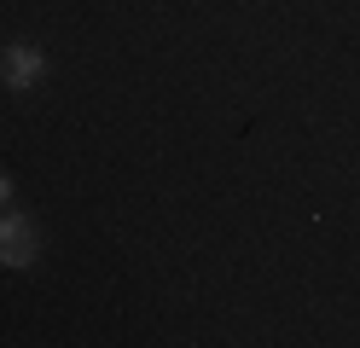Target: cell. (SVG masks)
<instances>
[{
    "label": "cell",
    "instance_id": "2",
    "mask_svg": "<svg viewBox=\"0 0 360 348\" xmlns=\"http://www.w3.org/2000/svg\"><path fill=\"white\" fill-rule=\"evenodd\" d=\"M41 76H47V53H41L35 41H6L0 46V82L12 93H30Z\"/></svg>",
    "mask_w": 360,
    "mask_h": 348
},
{
    "label": "cell",
    "instance_id": "1",
    "mask_svg": "<svg viewBox=\"0 0 360 348\" xmlns=\"http://www.w3.org/2000/svg\"><path fill=\"white\" fill-rule=\"evenodd\" d=\"M35 262H41V226L6 209L0 215V267H35Z\"/></svg>",
    "mask_w": 360,
    "mask_h": 348
},
{
    "label": "cell",
    "instance_id": "3",
    "mask_svg": "<svg viewBox=\"0 0 360 348\" xmlns=\"http://www.w3.org/2000/svg\"><path fill=\"white\" fill-rule=\"evenodd\" d=\"M12 203V174H0V209Z\"/></svg>",
    "mask_w": 360,
    "mask_h": 348
}]
</instances>
